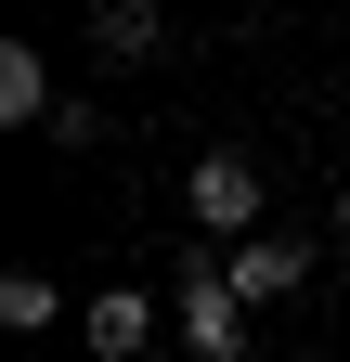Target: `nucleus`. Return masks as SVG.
I'll return each instance as SVG.
<instances>
[{"instance_id":"7ed1b4c3","label":"nucleus","mask_w":350,"mask_h":362,"mask_svg":"<svg viewBox=\"0 0 350 362\" xmlns=\"http://www.w3.org/2000/svg\"><path fill=\"white\" fill-rule=\"evenodd\" d=\"M221 285H234L247 310L298 298V285H312V233H259V246H234V259H221Z\"/></svg>"},{"instance_id":"0eeeda50","label":"nucleus","mask_w":350,"mask_h":362,"mask_svg":"<svg viewBox=\"0 0 350 362\" xmlns=\"http://www.w3.org/2000/svg\"><path fill=\"white\" fill-rule=\"evenodd\" d=\"M91 52L104 65H143L156 52V13H143V0H104V13H91Z\"/></svg>"},{"instance_id":"f03ea898","label":"nucleus","mask_w":350,"mask_h":362,"mask_svg":"<svg viewBox=\"0 0 350 362\" xmlns=\"http://www.w3.org/2000/svg\"><path fill=\"white\" fill-rule=\"evenodd\" d=\"M169 310H182V349H195V362H247V298L221 285V272H182Z\"/></svg>"},{"instance_id":"20e7f679","label":"nucleus","mask_w":350,"mask_h":362,"mask_svg":"<svg viewBox=\"0 0 350 362\" xmlns=\"http://www.w3.org/2000/svg\"><path fill=\"white\" fill-rule=\"evenodd\" d=\"M78 349H91V362H143V349H156V298H143V285L78 298Z\"/></svg>"},{"instance_id":"f257e3e1","label":"nucleus","mask_w":350,"mask_h":362,"mask_svg":"<svg viewBox=\"0 0 350 362\" xmlns=\"http://www.w3.org/2000/svg\"><path fill=\"white\" fill-rule=\"evenodd\" d=\"M182 220H195V233H221V246H259V233H273V220H259V156H195V181H182Z\"/></svg>"},{"instance_id":"6e6552de","label":"nucleus","mask_w":350,"mask_h":362,"mask_svg":"<svg viewBox=\"0 0 350 362\" xmlns=\"http://www.w3.org/2000/svg\"><path fill=\"white\" fill-rule=\"evenodd\" d=\"M337 246H350V181H337Z\"/></svg>"},{"instance_id":"39448f33","label":"nucleus","mask_w":350,"mask_h":362,"mask_svg":"<svg viewBox=\"0 0 350 362\" xmlns=\"http://www.w3.org/2000/svg\"><path fill=\"white\" fill-rule=\"evenodd\" d=\"M0 117H13V129H52V117H65V104H52V65H39L26 39H0Z\"/></svg>"},{"instance_id":"423d86ee","label":"nucleus","mask_w":350,"mask_h":362,"mask_svg":"<svg viewBox=\"0 0 350 362\" xmlns=\"http://www.w3.org/2000/svg\"><path fill=\"white\" fill-rule=\"evenodd\" d=\"M0 324H13V337H52L65 324V285H52V272H0Z\"/></svg>"}]
</instances>
